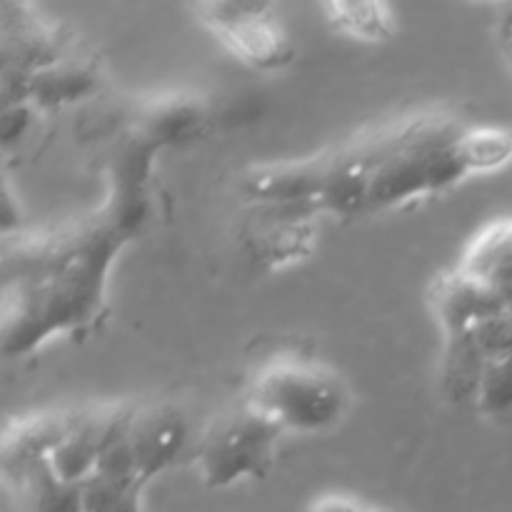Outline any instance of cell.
I'll use <instances>...</instances> for the list:
<instances>
[{
    "label": "cell",
    "instance_id": "cell-5",
    "mask_svg": "<svg viewBox=\"0 0 512 512\" xmlns=\"http://www.w3.org/2000/svg\"><path fill=\"white\" fill-rule=\"evenodd\" d=\"M93 138H100L108 178V198L98 213L135 238L150 213V180L160 148L125 118L123 110L110 115L108 128L95 125Z\"/></svg>",
    "mask_w": 512,
    "mask_h": 512
},
{
    "label": "cell",
    "instance_id": "cell-20",
    "mask_svg": "<svg viewBox=\"0 0 512 512\" xmlns=\"http://www.w3.org/2000/svg\"><path fill=\"white\" fill-rule=\"evenodd\" d=\"M35 108L30 103H15V105H3V145L18 143L25 135V130L33 123Z\"/></svg>",
    "mask_w": 512,
    "mask_h": 512
},
{
    "label": "cell",
    "instance_id": "cell-2",
    "mask_svg": "<svg viewBox=\"0 0 512 512\" xmlns=\"http://www.w3.org/2000/svg\"><path fill=\"white\" fill-rule=\"evenodd\" d=\"M512 160V133L465 125L445 113H413L385 123V150L370 180L368 210L428 198Z\"/></svg>",
    "mask_w": 512,
    "mask_h": 512
},
{
    "label": "cell",
    "instance_id": "cell-21",
    "mask_svg": "<svg viewBox=\"0 0 512 512\" xmlns=\"http://www.w3.org/2000/svg\"><path fill=\"white\" fill-rule=\"evenodd\" d=\"M308 512H390L378 505H370L365 500L348 498V495H323L310 505Z\"/></svg>",
    "mask_w": 512,
    "mask_h": 512
},
{
    "label": "cell",
    "instance_id": "cell-18",
    "mask_svg": "<svg viewBox=\"0 0 512 512\" xmlns=\"http://www.w3.org/2000/svg\"><path fill=\"white\" fill-rule=\"evenodd\" d=\"M475 405L488 415H503L512 410V348L485 360Z\"/></svg>",
    "mask_w": 512,
    "mask_h": 512
},
{
    "label": "cell",
    "instance_id": "cell-19",
    "mask_svg": "<svg viewBox=\"0 0 512 512\" xmlns=\"http://www.w3.org/2000/svg\"><path fill=\"white\" fill-rule=\"evenodd\" d=\"M135 488H145V485H130L123 483V480L108 478L103 473H93L80 483L83 512H110L118 508Z\"/></svg>",
    "mask_w": 512,
    "mask_h": 512
},
{
    "label": "cell",
    "instance_id": "cell-8",
    "mask_svg": "<svg viewBox=\"0 0 512 512\" xmlns=\"http://www.w3.org/2000/svg\"><path fill=\"white\" fill-rule=\"evenodd\" d=\"M318 215L285 205H250L243 245L258 268L280 270L308 258L315 248Z\"/></svg>",
    "mask_w": 512,
    "mask_h": 512
},
{
    "label": "cell",
    "instance_id": "cell-17",
    "mask_svg": "<svg viewBox=\"0 0 512 512\" xmlns=\"http://www.w3.org/2000/svg\"><path fill=\"white\" fill-rule=\"evenodd\" d=\"M320 10L328 23L340 33L363 43H385L395 35V15L385 3H365V0H333L323 3Z\"/></svg>",
    "mask_w": 512,
    "mask_h": 512
},
{
    "label": "cell",
    "instance_id": "cell-1",
    "mask_svg": "<svg viewBox=\"0 0 512 512\" xmlns=\"http://www.w3.org/2000/svg\"><path fill=\"white\" fill-rule=\"evenodd\" d=\"M130 235L95 213L3 243V355L25 358L55 335H80L103 315L108 278Z\"/></svg>",
    "mask_w": 512,
    "mask_h": 512
},
{
    "label": "cell",
    "instance_id": "cell-13",
    "mask_svg": "<svg viewBox=\"0 0 512 512\" xmlns=\"http://www.w3.org/2000/svg\"><path fill=\"white\" fill-rule=\"evenodd\" d=\"M100 90V68L78 50L28 78V103L35 110H55L93 98Z\"/></svg>",
    "mask_w": 512,
    "mask_h": 512
},
{
    "label": "cell",
    "instance_id": "cell-23",
    "mask_svg": "<svg viewBox=\"0 0 512 512\" xmlns=\"http://www.w3.org/2000/svg\"><path fill=\"white\" fill-rule=\"evenodd\" d=\"M143 490L145 488H135L118 508H113L110 512H143Z\"/></svg>",
    "mask_w": 512,
    "mask_h": 512
},
{
    "label": "cell",
    "instance_id": "cell-16",
    "mask_svg": "<svg viewBox=\"0 0 512 512\" xmlns=\"http://www.w3.org/2000/svg\"><path fill=\"white\" fill-rule=\"evenodd\" d=\"M458 268L493 288L512 285V218L485 228L468 245Z\"/></svg>",
    "mask_w": 512,
    "mask_h": 512
},
{
    "label": "cell",
    "instance_id": "cell-4",
    "mask_svg": "<svg viewBox=\"0 0 512 512\" xmlns=\"http://www.w3.org/2000/svg\"><path fill=\"white\" fill-rule=\"evenodd\" d=\"M283 430L240 398L220 410L198 443V470L208 488L223 490L240 480H260L275 463Z\"/></svg>",
    "mask_w": 512,
    "mask_h": 512
},
{
    "label": "cell",
    "instance_id": "cell-10",
    "mask_svg": "<svg viewBox=\"0 0 512 512\" xmlns=\"http://www.w3.org/2000/svg\"><path fill=\"white\" fill-rule=\"evenodd\" d=\"M428 300L443 333L470 328L490 315L508 310L503 290L463 273L460 268L438 275L430 285Z\"/></svg>",
    "mask_w": 512,
    "mask_h": 512
},
{
    "label": "cell",
    "instance_id": "cell-11",
    "mask_svg": "<svg viewBox=\"0 0 512 512\" xmlns=\"http://www.w3.org/2000/svg\"><path fill=\"white\" fill-rule=\"evenodd\" d=\"M123 113L160 150L200 138L208 125V108L198 98L185 93H165L138 100L130 108H123Z\"/></svg>",
    "mask_w": 512,
    "mask_h": 512
},
{
    "label": "cell",
    "instance_id": "cell-7",
    "mask_svg": "<svg viewBox=\"0 0 512 512\" xmlns=\"http://www.w3.org/2000/svg\"><path fill=\"white\" fill-rule=\"evenodd\" d=\"M3 105L28 103V78L75 53L73 35L35 5L5 0L0 5Z\"/></svg>",
    "mask_w": 512,
    "mask_h": 512
},
{
    "label": "cell",
    "instance_id": "cell-12",
    "mask_svg": "<svg viewBox=\"0 0 512 512\" xmlns=\"http://www.w3.org/2000/svg\"><path fill=\"white\" fill-rule=\"evenodd\" d=\"M78 410H48V413L25 415V418L10 420L3 428L0 440V463L5 470L23 468V465L45 460L53 450L68 438L70 430L78 423Z\"/></svg>",
    "mask_w": 512,
    "mask_h": 512
},
{
    "label": "cell",
    "instance_id": "cell-14",
    "mask_svg": "<svg viewBox=\"0 0 512 512\" xmlns=\"http://www.w3.org/2000/svg\"><path fill=\"white\" fill-rule=\"evenodd\" d=\"M113 413L115 405L80 410L75 428L70 430L68 438L48 458L60 480L80 485L85 478L95 473Z\"/></svg>",
    "mask_w": 512,
    "mask_h": 512
},
{
    "label": "cell",
    "instance_id": "cell-15",
    "mask_svg": "<svg viewBox=\"0 0 512 512\" xmlns=\"http://www.w3.org/2000/svg\"><path fill=\"white\" fill-rule=\"evenodd\" d=\"M5 478L30 512H83L80 485L60 480L48 458L5 470Z\"/></svg>",
    "mask_w": 512,
    "mask_h": 512
},
{
    "label": "cell",
    "instance_id": "cell-9",
    "mask_svg": "<svg viewBox=\"0 0 512 512\" xmlns=\"http://www.w3.org/2000/svg\"><path fill=\"white\" fill-rule=\"evenodd\" d=\"M188 435V420L175 403L158 400V403L135 405L128 438L140 483L148 485L150 480L173 468L188 443Z\"/></svg>",
    "mask_w": 512,
    "mask_h": 512
},
{
    "label": "cell",
    "instance_id": "cell-22",
    "mask_svg": "<svg viewBox=\"0 0 512 512\" xmlns=\"http://www.w3.org/2000/svg\"><path fill=\"white\" fill-rule=\"evenodd\" d=\"M498 45L503 58L508 60L512 68V5H505L503 13H500L498 20Z\"/></svg>",
    "mask_w": 512,
    "mask_h": 512
},
{
    "label": "cell",
    "instance_id": "cell-6",
    "mask_svg": "<svg viewBox=\"0 0 512 512\" xmlns=\"http://www.w3.org/2000/svg\"><path fill=\"white\" fill-rule=\"evenodd\" d=\"M200 25L248 68L278 73L295 58V45L278 10L258 0H215L195 5Z\"/></svg>",
    "mask_w": 512,
    "mask_h": 512
},
{
    "label": "cell",
    "instance_id": "cell-3",
    "mask_svg": "<svg viewBox=\"0 0 512 512\" xmlns=\"http://www.w3.org/2000/svg\"><path fill=\"white\" fill-rule=\"evenodd\" d=\"M243 398L283 433H323L345 418L343 378L318 358L283 350L255 365Z\"/></svg>",
    "mask_w": 512,
    "mask_h": 512
}]
</instances>
